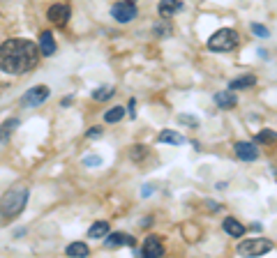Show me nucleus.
Here are the masks:
<instances>
[{"instance_id": "nucleus-1", "label": "nucleus", "mask_w": 277, "mask_h": 258, "mask_svg": "<svg viewBox=\"0 0 277 258\" xmlns=\"http://www.w3.org/2000/svg\"><path fill=\"white\" fill-rule=\"evenodd\" d=\"M39 49L26 39H7L0 46V69L7 74H26L37 67Z\"/></svg>"}, {"instance_id": "nucleus-2", "label": "nucleus", "mask_w": 277, "mask_h": 258, "mask_svg": "<svg viewBox=\"0 0 277 258\" xmlns=\"http://www.w3.org/2000/svg\"><path fill=\"white\" fill-rule=\"evenodd\" d=\"M28 198H30V189L26 184H14L3 198H0V214L12 219L18 217L28 205Z\"/></svg>"}, {"instance_id": "nucleus-3", "label": "nucleus", "mask_w": 277, "mask_h": 258, "mask_svg": "<svg viewBox=\"0 0 277 258\" xmlns=\"http://www.w3.org/2000/svg\"><path fill=\"white\" fill-rule=\"evenodd\" d=\"M238 46V32L231 30V28H222L215 35L208 39V49L210 51H220V53H226V51H233Z\"/></svg>"}, {"instance_id": "nucleus-4", "label": "nucleus", "mask_w": 277, "mask_h": 258, "mask_svg": "<svg viewBox=\"0 0 277 258\" xmlns=\"http://www.w3.org/2000/svg\"><path fill=\"white\" fill-rule=\"evenodd\" d=\"M270 249H272V242L266 238H252L238 244V253H243V256H263Z\"/></svg>"}, {"instance_id": "nucleus-5", "label": "nucleus", "mask_w": 277, "mask_h": 258, "mask_svg": "<svg viewBox=\"0 0 277 258\" xmlns=\"http://www.w3.org/2000/svg\"><path fill=\"white\" fill-rule=\"evenodd\" d=\"M111 16L115 18L118 23H129L134 16H136V5L132 0H120L111 7Z\"/></svg>"}, {"instance_id": "nucleus-6", "label": "nucleus", "mask_w": 277, "mask_h": 258, "mask_svg": "<svg viewBox=\"0 0 277 258\" xmlns=\"http://www.w3.org/2000/svg\"><path fill=\"white\" fill-rule=\"evenodd\" d=\"M49 95H51L49 85H35L23 95L21 101H23V106H39V104H44V101L49 99Z\"/></svg>"}, {"instance_id": "nucleus-7", "label": "nucleus", "mask_w": 277, "mask_h": 258, "mask_svg": "<svg viewBox=\"0 0 277 258\" xmlns=\"http://www.w3.org/2000/svg\"><path fill=\"white\" fill-rule=\"evenodd\" d=\"M141 256L143 258H152V256H164V244L160 242L157 235H148L146 242L141 247Z\"/></svg>"}, {"instance_id": "nucleus-8", "label": "nucleus", "mask_w": 277, "mask_h": 258, "mask_svg": "<svg viewBox=\"0 0 277 258\" xmlns=\"http://www.w3.org/2000/svg\"><path fill=\"white\" fill-rule=\"evenodd\" d=\"M69 14H72V9H69V5H65V3H55L49 7V18L53 23H67Z\"/></svg>"}, {"instance_id": "nucleus-9", "label": "nucleus", "mask_w": 277, "mask_h": 258, "mask_svg": "<svg viewBox=\"0 0 277 258\" xmlns=\"http://www.w3.org/2000/svg\"><path fill=\"white\" fill-rule=\"evenodd\" d=\"M235 155H238V159H243V161H254L259 157V150H256L254 143L240 141V143H235Z\"/></svg>"}, {"instance_id": "nucleus-10", "label": "nucleus", "mask_w": 277, "mask_h": 258, "mask_svg": "<svg viewBox=\"0 0 277 258\" xmlns=\"http://www.w3.org/2000/svg\"><path fill=\"white\" fill-rule=\"evenodd\" d=\"M55 39H53V32H49V30H44L39 35V53L42 55H46V58H51V55H55Z\"/></svg>"}, {"instance_id": "nucleus-11", "label": "nucleus", "mask_w": 277, "mask_h": 258, "mask_svg": "<svg viewBox=\"0 0 277 258\" xmlns=\"http://www.w3.org/2000/svg\"><path fill=\"white\" fill-rule=\"evenodd\" d=\"M235 95H233V90H222V92H217L215 95V104L220 106V109H231V106H235Z\"/></svg>"}, {"instance_id": "nucleus-12", "label": "nucleus", "mask_w": 277, "mask_h": 258, "mask_svg": "<svg viewBox=\"0 0 277 258\" xmlns=\"http://www.w3.org/2000/svg\"><path fill=\"white\" fill-rule=\"evenodd\" d=\"M157 141L160 143H169V145H183L185 143V136L178 132H173V129H164V132L157 136Z\"/></svg>"}, {"instance_id": "nucleus-13", "label": "nucleus", "mask_w": 277, "mask_h": 258, "mask_svg": "<svg viewBox=\"0 0 277 258\" xmlns=\"http://www.w3.org/2000/svg\"><path fill=\"white\" fill-rule=\"evenodd\" d=\"M106 244L109 247H132L134 244V238H129L127 233H113V235H106Z\"/></svg>"}, {"instance_id": "nucleus-14", "label": "nucleus", "mask_w": 277, "mask_h": 258, "mask_svg": "<svg viewBox=\"0 0 277 258\" xmlns=\"http://www.w3.org/2000/svg\"><path fill=\"white\" fill-rule=\"evenodd\" d=\"M18 127V118H9L3 122V127H0V143H7L9 136H12L14 132H16Z\"/></svg>"}, {"instance_id": "nucleus-15", "label": "nucleus", "mask_w": 277, "mask_h": 258, "mask_svg": "<svg viewBox=\"0 0 277 258\" xmlns=\"http://www.w3.org/2000/svg\"><path fill=\"white\" fill-rule=\"evenodd\" d=\"M224 230L231 235V238H243L245 235V226L240 224L238 219H231V217L229 219H224Z\"/></svg>"}, {"instance_id": "nucleus-16", "label": "nucleus", "mask_w": 277, "mask_h": 258, "mask_svg": "<svg viewBox=\"0 0 277 258\" xmlns=\"http://www.w3.org/2000/svg\"><path fill=\"white\" fill-rule=\"evenodd\" d=\"M106 235H109V224H106V221H97V224H92L90 230H88V238H92V240H102V238H106Z\"/></svg>"}, {"instance_id": "nucleus-17", "label": "nucleus", "mask_w": 277, "mask_h": 258, "mask_svg": "<svg viewBox=\"0 0 277 258\" xmlns=\"http://www.w3.org/2000/svg\"><path fill=\"white\" fill-rule=\"evenodd\" d=\"M180 7H183L180 0H162L160 3V14L162 16H171V14H175Z\"/></svg>"}, {"instance_id": "nucleus-18", "label": "nucleus", "mask_w": 277, "mask_h": 258, "mask_svg": "<svg viewBox=\"0 0 277 258\" xmlns=\"http://www.w3.org/2000/svg\"><path fill=\"white\" fill-rule=\"evenodd\" d=\"M88 244H83V242H72L67 247V256H72V258H81V256H88Z\"/></svg>"}, {"instance_id": "nucleus-19", "label": "nucleus", "mask_w": 277, "mask_h": 258, "mask_svg": "<svg viewBox=\"0 0 277 258\" xmlns=\"http://www.w3.org/2000/svg\"><path fill=\"white\" fill-rule=\"evenodd\" d=\"M254 83H256L254 76H240V78L229 83V90H243V88H249V85H254Z\"/></svg>"}, {"instance_id": "nucleus-20", "label": "nucleus", "mask_w": 277, "mask_h": 258, "mask_svg": "<svg viewBox=\"0 0 277 258\" xmlns=\"http://www.w3.org/2000/svg\"><path fill=\"white\" fill-rule=\"evenodd\" d=\"M123 115H125L123 106H113V109H109L104 113V122H118V120H123Z\"/></svg>"}, {"instance_id": "nucleus-21", "label": "nucleus", "mask_w": 277, "mask_h": 258, "mask_svg": "<svg viewBox=\"0 0 277 258\" xmlns=\"http://www.w3.org/2000/svg\"><path fill=\"white\" fill-rule=\"evenodd\" d=\"M113 95H115L113 88H97V90L92 92V99L104 101V99H109V97H113Z\"/></svg>"}, {"instance_id": "nucleus-22", "label": "nucleus", "mask_w": 277, "mask_h": 258, "mask_svg": "<svg viewBox=\"0 0 277 258\" xmlns=\"http://www.w3.org/2000/svg\"><path fill=\"white\" fill-rule=\"evenodd\" d=\"M146 155H148V150H146L143 145H134V147H132V152H129V157H132L134 161H141Z\"/></svg>"}, {"instance_id": "nucleus-23", "label": "nucleus", "mask_w": 277, "mask_h": 258, "mask_svg": "<svg viewBox=\"0 0 277 258\" xmlns=\"http://www.w3.org/2000/svg\"><path fill=\"white\" fill-rule=\"evenodd\" d=\"M252 32L256 37H268V35H270V32H268V28L261 26V23H252Z\"/></svg>"}, {"instance_id": "nucleus-24", "label": "nucleus", "mask_w": 277, "mask_h": 258, "mask_svg": "<svg viewBox=\"0 0 277 258\" xmlns=\"http://www.w3.org/2000/svg\"><path fill=\"white\" fill-rule=\"evenodd\" d=\"M178 122L180 124H189V127H199V120L192 118V115H178Z\"/></svg>"}, {"instance_id": "nucleus-25", "label": "nucleus", "mask_w": 277, "mask_h": 258, "mask_svg": "<svg viewBox=\"0 0 277 258\" xmlns=\"http://www.w3.org/2000/svg\"><path fill=\"white\" fill-rule=\"evenodd\" d=\"M83 164L90 166V168H92V166H100V164H102V159H100L97 155H88V157H83Z\"/></svg>"}, {"instance_id": "nucleus-26", "label": "nucleus", "mask_w": 277, "mask_h": 258, "mask_svg": "<svg viewBox=\"0 0 277 258\" xmlns=\"http://www.w3.org/2000/svg\"><path fill=\"white\" fill-rule=\"evenodd\" d=\"M275 138H277V134H275V132H268V129H266V132H261V134L256 136V141H263V143H266V141H275Z\"/></svg>"}, {"instance_id": "nucleus-27", "label": "nucleus", "mask_w": 277, "mask_h": 258, "mask_svg": "<svg viewBox=\"0 0 277 258\" xmlns=\"http://www.w3.org/2000/svg\"><path fill=\"white\" fill-rule=\"evenodd\" d=\"M100 134H102V127H95L88 132V138H95V136H100Z\"/></svg>"}, {"instance_id": "nucleus-28", "label": "nucleus", "mask_w": 277, "mask_h": 258, "mask_svg": "<svg viewBox=\"0 0 277 258\" xmlns=\"http://www.w3.org/2000/svg\"><path fill=\"white\" fill-rule=\"evenodd\" d=\"M155 32H171L169 26H155Z\"/></svg>"}]
</instances>
